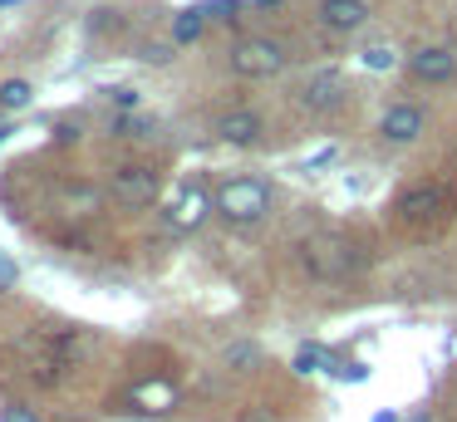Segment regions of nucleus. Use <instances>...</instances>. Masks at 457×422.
Here are the masks:
<instances>
[{
  "instance_id": "obj_9",
  "label": "nucleus",
  "mask_w": 457,
  "mask_h": 422,
  "mask_svg": "<svg viewBox=\"0 0 457 422\" xmlns=\"http://www.w3.org/2000/svg\"><path fill=\"white\" fill-rule=\"evenodd\" d=\"M320 20H325V29L349 35V29H359L369 20V0H325V5H320Z\"/></svg>"
},
{
  "instance_id": "obj_26",
  "label": "nucleus",
  "mask_w": 457,
  "mask_h": 422,
  "mask_svg": "<svg viewBox=\"0 0 457 422\" xmlns=\"http://www.w3.org/2000/svg\"><path fill=\"white\" fill-rule=\"evenodd\" d=\"M413 422H428V418H423V412H418V418H413Z\"/></svg>"
},
{
  "instance_id": "obj_8",
  "label": "nucleus",
  "mask_w": 457,
  "mask_h": 422,
  "mask_svg": "<svg viewBox=\"0 0 457 422\" xmlns=\"http://www.w3.org/2000/svg\"><path fill=\"white\" fill-rule=\"evenodd\" d=\"M339 98H345V74H339V69H320V74L305 84L300 103H305L310 113H320V108H335Z\"/></svg>"
},
{
  "instance_id": "obj_23",
  "label": "nucleus",
  "mask_w": 457,
  "mask_h": 422,
  "mask_svg": "<svg viewBox=\"0 0 457 422\" xmlns=\"http://www.w3.org/2000/svg\"><path fill=\"white\" fill-rule=\"evenodd\" d=\"M256 5H266V10H270V5H280V0H256Z\"/></svg>"
},
{
  "instance_id": "obj_18",
  "label": "nucleus",
  "mask_w": 457,
  "mask_h": 422,
  "mask_svg": "<svg viewBox=\"0 0 457 422\" xmlns=\"http://www.w3.org/2000/svg\"><path fill=\"white\" fill-rule=\"evenodd\" d=\"M227 359H231V363H237V368H241V363H256L261 353H256V343H237V349H231Z\"/></svg>"
},
{
  "instance_id": "obj_20",
  "label": "nucleus",
  "mask_w": 457,
  "mask_h": 422,
  "mask_svg": "<svg viewBox=\"0 0 457 422\" xmlns=\"http://www.w3.org/2000/svg\"><path fill=\"white\" fill-rule=\"evenodd\" d=\"M143 59H148V64H162V59H172V49L168 45H148V49H143Z\"/></svg>"
},
{
  "instance_id": "obj_17",
  "label": "nucleus",
  "mask_w": 457,
  "mask_h": 422,
  "mask_svg": "<svg viewBox=\"0 0 457 422\" xmlns=\"http://www.w3.org/2000/svg\"><path fill=\"white\" fill-rule=\"evenodd\" d=\"M335 157H339V147H335V143H329V147H320V153H315V157H310V162H305V172H320V167H329V162H335Z\"/></svg>"
},
{
  "instance_id": "obj_24",
  "label": "nucleus",
  "mask_w": 457,
  "mask_h": 422,
  "mask_svg": "<svg viewBox=\"0 0 457 422\" xmlns=\"http://www.w3.org/2000/svg\"><path fill=\"white\" fill-rule=\"evenodd\" d=\"M5 137H11V128H0V143H5Z\"/></svg>"
},
{
  "instance_id": "obj_16",
  "label": "nucleus",
  "mask_w": 457,
  "mask_h": 422,
  "mask_svg": "<svg viewBox=\"0 0 457 422\" xmlns=\"http://www.w3.org/2000/svg\"><path fill=\"white\" fill-rule=\"evenodd\" d=\"M104 94H109L119 108H138V88H129V84H113V88H104Z\"/></svg>"
},
{
  "instance_id": "obj_4",
  "label": "nucleus",
  "mask_w": 457,
  "mask_h": 422,
  "mask_svg": "<svg viewBox=\"0 0 457 422\" xmlns=\"http://www.w3.org/2000/svg\"><path fill=\"white\" fill-rule=\"evenodd\" d=\"M158 172H153V167H119V172H113V202L119 206H129V211H138V206H153L158 202Z\"/></svg>"
},
{
  "instance_id": "obj_1",
  "label": "nucleus",
  "mask_w": 457,
  "mask_h": 422,
  "mask_svg": "<svg viewBox=\"0 0 457 422\" xmlns=\"http://www.w3.org/2000/svg\"><path fill=\"white\" fill-rule=\"evenodd\" d=\"M300 261H305V270L315 275V280H345V275H354L369 255L359 251L349 236H310V241L300 245Z\"/></svg>"
},
{
  "instance_id": "obj_12",
  "label": "nucleus",
  "mask_w": 457,
  "mask_h": 422,
  "mask_svg": "<svg viewBox=\"0 0 457 422\" xmlns=\"http://www.w3.org/2000/svg\"><path fill=\"white\" fill-rule=\"evenodd\" d=\"M207 5H192V10H182L178 15V25H172V45H192V39L202 35V25H207Z\"/></svg>"
},
{
  "instance_id": "obj_25",
  "label": "nucleus",
  "mask_w": 457,
  "mask_h": 422,
  "mask_svg": "<svg viewBox=\"0 0 457 422\" xmlns=\"http://www.w3.org/2000/svg\"><path fill=\"white\" fill-rule=\"evenodd\" d=\"M0 5H21V0H0Z\"/></svg>"
},
{
  "instance_id": "obj_14",
  "label": "nucleus",
  "mask_w": 457,
  "mask_h": 422,
  "mask_svg": "<svg viewBox=\"0 0 457 422\" xmlns=\"http://www.w3.org/2000/svg\"><path fill=\"white\" fill-rule=\"evenodd\" d=\"M25 103H30V84H25V79L0 84V108H25Z\"/></svg>"
},
{
  "instance_id": "obj_21",
  "label": "nucleus",
  "mask_w": 457,
  "mask_h": 422,
  "mask_svg": "<svg viewBox=\"0 0 457 422\" xmlns=\"http://www.w3.org/2000/svg\"><path fill=\"white\" fill-rule=\"evenodd\" d=\"M54 137H60V143H74V137H79V128H74V123H60V128H54Z\"/></svg>"
},
{
  "instance_id": "obj_5",
  "label": "nucleus",
  "mask_w": 457,
  "mask_h": 422,
  "mask_svg": "<svg viewBox=\"0 0 457 422\" xmlns=\"http://www.w3.org/2000/svg\"><path fill=\"white\" fill-rule=\"evenodd\" d=\"M447 206H453V192L443 182H418L398 196V216L403 221H437V216H447Z\"/></svg>"
},
{
  "instance_id": "obj_15",
  "label": "nucleus",
  "mask_w": 457,
  "mask_h": 422,
  "mask_svg": "<svg viewBox=\"0 0 457 422\" xmlns=\"http://www.w3.org/2000/svg\"><path fill=\"white\" fill-rule=\"evenodd\" d=\"M320 363H325V368L335 363V359H329V349H320V343H305V349H300V359H295V373H315Z\"/></svg>"
},
{
  "instance_id": "obj_3",
  "label": "nucleus",
  "mask_w": 457,
  "mask_h": 422,
  "mask_svg": "<svg viewBox=\"0 0 457 422\" xmlns=\"http://www.w3.org/2000/svg\"><path fill=\"white\" fill-rule=\"evenodd\" d=\"M286 45H276V39H261V35H251V39H241L237 49H231V69H237L241 79H270V74H280L286 69Z\"/></svg>"
},
{
  "instance_id": "obj_2",
  "label": "nucleus",
  "mask_w": 457,
  "mask_h": 422,
  "mask_svg": "<svg viewBox=\"0 0 457 422\" xmlns=\"http://www.w3.org/2000/svg\"><path fill=\"white\" fill-rule=\"evenodd\" d=\"M270 211V186L261 177H231L217 186V216L231 226H251Z\"/></svg>"
},
{
  "instance_id": "obj_22",
  "label": "nucleus",
  "mask_w": 457,
  "mask_h": 422,
  "mask_svg": "<svg viewBox=\"0 0 457 422\" xmlns=\"http://www.w3.org/2000/svg\"><path fill=\"white\" fill-rule=\"evenodd\" d=\"M5 422H35V412L30 408H11V412H5Z\"/></svg>"
},
{
  "instance_id": "obj_7",
  "label": "nucleus",
  "mask_w": 457,
  "mask_h": 422,
  "mask_svg": "<svg viewBox=\"0 0 457 422\" xmlns=\"http://www.w3.org/2000/svg\"><path fill=\"white\" fill-rule=\"evenodd\" d=\"M378 133H384L388 143H413V137L423 133V108L418 103H394L384 118H378Z\"/></svg>"
},
{
  "instance_id": "obj_11",
  "label": "nucleus",
  "mask_w": 457,
  "mask_h": 422,
  "mask_svg": "<svg viewBox=\"0 0 457 422\" xmlns=\"http://www.w3.org/2000/svg\"><path fill=\"white\" fill-rule=\"evenodd\" d=\"M202 211H207V196H202L197 186H187V192H182V202L168 211V221L178 226V231H192V226L202 221Z\"/></svg>"
},
{
  "instance_id": "obj_19",
  "label": "nucleus",
  "mask_w": 457,
  "mask_h": 422,
  "mask_svg": "<svg viewBox=\"0 0 457 422\" xmlns=\"http://www.w3.org/2000/svg\"><path fill=\"white\" fill-rule=\"evenodd\" d=\"M364 64H369V69H388V64H394V54H388V49H369Z\"/></svg>"
},
{
  "instance_id": "obj_6",
  "label": "nucleus",
  "mask_w": 457,
  "mask_h": 422,
  "mask_svg": "<svg viewBox=\"0 0 457 422\" xmlns=\"http://www.w3.org/2000/svg\"><path fill=\"white\" fill-rule=\"evenodd\" d=\"M408 74L423 79V84H443V79L457 74V54L443 45H428V49H418V54H408Z\"/></svg>"
},
{
  "instance_id": "obj_13",
  "label": "nucleus",
  "mask_w": 457,
  "mask_h": 422,
  "mask_svg": "<svg viewBox=\"0 0 457 422\" xmlns=\"http://www.w3.org/2000/svg\"><path fill=\"white\" fill-rule=\"evenodd\" d=\"M153 133V118L143 113H119L113 118V137H148Z\"/></svg>"
},
{
  "instance_id": "obj_10",
  "label": "nucleus",
  "mask_w": 457,
  "mask_h": 422,
  "mask_svg": "<svg viewBox=\"0 0 457 422\" xmlns=\"http://www.w3.org/2000/svg\"><path fill=\"white\" fill-rule=\"evenodd\" d=\"M217 133L227 137V143L246 147V143H256V137H261V118L251 113V108H231V113L217 118Z\"/></svg>"
}]
</instances>
